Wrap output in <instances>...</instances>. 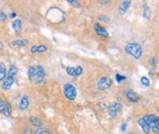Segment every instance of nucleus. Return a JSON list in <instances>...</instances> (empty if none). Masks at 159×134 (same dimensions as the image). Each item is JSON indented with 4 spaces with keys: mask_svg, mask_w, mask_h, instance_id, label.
I'll return each instance as SVG.
<instances>
[{
    "mask_svg": "<svg viewBox=\"0 0 159 134\" xmlns=\"http://www.w3.org/2000/svg\"><path fill=\"white\" fill-rule=\"evenodd\" d=\"M27 77L31 83H43L45 81V69L41 65H32L27 70Z\"/></svg>",
    "mask_w": 159,
    "mask_h": 134,
    "instance_id": "1",
    "label": "nucleus"
},
{
    "mask_svg": "<svg viewBox=\"0 0 159 134\" xmlns=\"http://www.w3.org/2000/svg\"><path fill=\"white\" fill-rule=\"evenodd\" d=\"M125 52L133 56L135 59H141L143 56V48L140 44L135 43V42H130L125 46Z\"/></svg>",
    "mask_w": 159,
    "mask_h": 134,
    "instance_id": "2",
    "label": "nucleus"
},
{
    "mask_svg": "<svg viewBox=\"0 0 159 134\" xmlns=\"http://www.w3.org/2000/svg\"><path fill=\"white\" fill-rule=\"evenodd\" d=\"M18 73V68L15 65H12L8 71V75H7L6 79L2 83V89L4 90H9L12 87L14 83H15V77Z\"/></svg>",
    "mask_w": 159,
    "mask_h": 134,
    "instance_id": "3",
    "label": "nucleus"
},
{
    "mask_svg": "<svg viewBox=\"0 0 159 134\" xmlns=\"http://www.w3.org/2000/svg\"><path fill=\"white\" fill-rule=\"evenodd\" d=\"M64 94L66 99L74 101L77 97V89L71 84H66L64 86Z\"/></svg>",
    "mask_w": 159,
    "mask_h": 134,
    "instance_id": "4",
    "label": "nucleus"
},
{
    "mask_svg": "<svg viewBox=\"0 0 159 134\" xmlns=\"http://www.w3.org/2000/svg\"><path fill=\"white\" fill-rule=\"evenodd\" d=\"M111 86H112V80L107 76L100 78L98 81V84H97V87H98L99 90H107L110 89Z\"/></svg>",
    "mask_w": 159,
    "mask_h": 134,
    "instance_id": "5",
    "label": "nucleus"
},
{
    "mask_svg": "<svg viewBox=\"0 0 159 134\" xmlns=\"http://www.w3.org/2000/svg\"><path fill=\"white\" fill-rule=\"evenodd\" d=\"M143 119L148 123V125L150 128V129L152 130L154 128L159 126V117L155 115H147L143 117Z\"/></svg>",
    "mask_w": 159,
    "mask_h": 134,
    "instance_id": "6",
    "label": "nucleus"
},
{
    "mask_svg": "<svg viewBox=\"0 0 159 134\" xmlns=\"http://www.w3.org/2000/svg\"><path fill=\"white\" fill-rule=\"evenodd\" d=\"M0 114L6 117H9L12 114V107L10 103L2 98H0Z\"/></svg>",
    "mask_w": 159,
    "mask_h": 134,
    "instance_id": "7",
    "label": "nucleus"
},
{
    "mask_svg": "<svg viewBox=\"0 0 159 134\" xmlns=\"http://www.w3.org/2000/svg\"><path fill=\"white\" fill-rule=\"evenodd\" d=\"M122 109V105L119 102H114L111 103L108 107V115L111 118H115L119 114V112Z\"/></svg>",
    "mask_w": 159,
    "mask_h": 134,
    "instance_id": "8",
    "label": "nucleus"
},
{
    "mask_svg": "<svg viewBox=\"0 0 159 134\" xmlns=\"http://www.w3.org/2000/svg\"><path fill=\"white\" fill-rule=\"evenodd\" d=\"M66 71L67 75H70L71 77H77L83 73V68L80 65H78V66H68L66 68Z\"/></svg>",
    "mask_w": 159,
    "mask_h": 134,
    "instance_id": "9",
    "label": "nucleus"
},
{
    "mask_svg": "<svg viewBox=\"0 0 159 134\" xmlns=\"http://www.w3.org/2000/svg\"><path fill=\"white\" fill-rule=\"evenodd\" d=\"M125 95H126V97H127V99L130 101V102H133V103H135V102H138L139 101V99H140V96H139V94H138L135 90H133V89H128L126 93H125Z\"/></svg>",
    "mask_w": 159,
    "mask_h": 134,
    "instance_id": "10",
    "label": "nucleus"
},
{
    "mask_svg": "<svg viewBox=\"0 0 159 134\" xmlns=\"http://www.w3.org/2000/svg\"><path fill=\"white\" fill-rule=\"evenodd\" d=\"M48 51V47L46 45H34L30 48V52L32 54H42Z\"/></svg>",
    "mask_w": 159,
    "mask_h": 134,
    "instance_id": "11",
    "label": "nucleus"
},
{
    "mask_svg": "<svg viewBox=\"0 0 159 134\" xmlns=\"http://www.w3.org/2000/svg\"><path fill=\"white\" fill-rule=\"evenodd\" d=\"M94 29H95L96 33L98 34L99 36H102V37H107L108 36V32L99 24H96L94 25Z\"/></svg>",
    "mask_w": 159,
    "mask_h": 134,
    "instance_id": "12",
    "label": "nucleus"
},
{
    "mask_svg": "<svg viewBox=\"0 0 159 134\" xmlns=\"http://www.w3.org/2000/svg\"><path fill=\"white\" fill-rule=\"evenodd\" d=\"M30 105V98L27 95H24L22 97V99H20V104H19V109L20 111H25L27 109V107H29Z\"/></svg>",
    "mask_w": 159,
    "mask_h": 134,
    "instance_id": "13",
    "label": "nucleus"
},
{
    "mask_svg": "<svg viewBox=\"0 0 159 134\" xmlns=\"http://www.w3.org/2000/svg\"><path fill=\"white\" fill-rule=\"evenodd\" d=\"M12 28L14 29V31L16 32V34H20L22 32V28H23V24L20 19H15L12 22Z\"/></svg>",
    "mask_w": 159,
    "mask_h": 134,
    "instance_id": "14",
    "label": "nucleus"
},
{
    "mask_svg": "<svg viewBox=\"0 0 159 134\" xmlns=\"http://www.w3.org/2000/svg\"><path fill=\"white\" fill-rule=\"evenodd\" d=\"M29 44V40L26 39H23V40H15V41H12L10 43V47L12 48H22L25 47Z\"/></svg>",
    "mask_w": 159,
    "mask_h": 134,
    "instance_id": "15",
    "label": "nucleus"
},
{
    "mask_svg": "<svg viewBox=\"0 0 159 134\" xmlns=\"http://www.w3.org/2000/svg\"><path fill=\"white\" fill-rule=\"evenodd\" d=\"M131 6V1H129V0H126V1H123L120 5H119V8H118V13L120 14V15H124L128 9L130 8Z\"/></svg>",
    "mask_w": 159,
    "mask_h": 134,
    "instance_id": "16",
    "label": "nucleus"
},
{
    "mask_svg": "<svg viewBox=\"0 0 159 134\" xmlns=\"http://www.w3.org/2000/svg\"><path fill=\"white\" fill-rule=\"evenodd\" d=\"M138 123H139V125L141 126V128L143 129V131L144 132V133H149L150 132V128L148 125V123H146L143 119V118H141V119H138Z\"/></svg>",
    "mask_w": 159,
    "mask_h": 134,
    "instance_id": "17",
    "label": "nucleus"
},
{
    "mask_svg": "<svg viewBox=\"0 0 159 134\" xmlns=\"http://www.w3.org/2000/svg\"><path fill=\"white\" fill-rule=\"evenodd\" d=\"M8 72H7V69L4 63H0V82H2L6 79Z\"/></svg>",
    "mask_w": 159,
    "mask_h": 134,
    "instance_id": "18",
    "label": "nucleus"
},
{
    "mask_svg": "<svg viewBox=\"0 0 159 134\" xmlns=\"http://www.w3.org/2000/svg\"><path fill=\"white\" fill-rule=\"evenodd\" d=\"M30 123L31 125L35 126V128H41V125H42V122H41V119L37 117H30Z\"/></svg>",
    "mask_w": 159,
    "mask_h": 134,
    "instance_id": "19",
    "label": "nucleus"
},
{
    "mask_svg": "<svg viewBox=\"0 0 159 134\" xmlns=\"http://www.w3.org/2000/svg\"><path fill=\"white\" fill-rule=\"evenodd\" d=\"M33 134H53V132L48 128H42V126H41V128H37L35 131H34Z\"/></svg>",
    "mask_w": 159,
    "mask_h": 134,
    "instance_id": "20",
    "label": "nucleus"
},
{
    "mask_svg": "<svg viewBox=\"0 0 159 134\" xmlns=\"http://www.w3.org/2000/svg\"><path fill=\"white\" fill-rule=\"evenodd\" d=\"M150 15H151V11H150V8L147 5L144 4L143 5V17L146 19H149L150 18Z\"/></svg>",
    "mask_w": 159,
    "mask_h": 134,
    "instance_id": "21",
    "label": "nucleus"
},
{
    "mask_svg": "<svg viewBox=\"0 0 159 134\" xmlns=\"http://www.w3.org/2000/svg\"><path fill=\"white\" fill-rule=\"evenodd\" d=\"M33 132L34 131H32L31 128H30L29 125H25L20 130V134H33Z\"/></svg>",
    "mask_w": 159,
    "mask_h": 134,
    "instance_id": "22",
    "label": "nucleus"
},
{
    "mask_svg": "<svg viewBox=\"0 0 159 134\" xmlns=\"http://www.w3.org/2000/svg\"><path fill=\"white\" fill-rule=\"evenodd\" d=\"M141 83H142V84L143 87H149L150 86V81H149V79L148 78V77H146V76H143V77H142L141 78Z\"/></svg>",
    "mask_w": 159,
    "mask_h": 134,
    "instance_id": "23",
    "label": "nucleus"
},
{
    "mask_svg": "<svg viewBox=\"0 0 159 134\" xmlns=\"http://www.w3.org/2000/svg\"><path fill=\"white\" fill-rule=\"evenodd\" d=\"M115 79H116L117 83H121V82H123L124 80H126V77H125V76H122V75H120V74H116V75H115Z\"/></svg>",
    "mask_w": 159,
    "mask_h": 134,
    "instance_id": "24",
    "label": "nucleus"
},
{
    "mask_svg": "<svg viewBox=\"0 0 159 134\" xmlns=\"http://www.w3.org/2000/svg\"><path fill=\"white\" fill-rule=\"evenodd\" d=\"M66 2L70 5L73 6V7H76V8H78V7L80 6V3L78 1H74V0H67Z\"/></svg>",
    "mask_w": 159,
    "mask_h": 134,
    "instance_id": "25",
    "label": "nucleus"
},
{
    "mask_svg": "<svg viewBox=\"0 0 159 134\" xmlns=\"http://www.w3.org/2000/svg\"><path fill=\"white\" fill-rule=\"evenodd\" d=\"M6 19H7L6 14L2 11H0V22H5Z\"/></svg>",
    "mask_w": 159,
    "mask_h": 134,
    "instance_id": "26",
    "label": "nucleus"
},
{
    "mask_svg": "<svg viewBox=\"0 0 159 134\" xmlns=\"http://www.w3.org/2000/svg\"><path fill=\"white\" fill-rule=\"evenodd\" d=\"M99 19L102 20V22H103V23H108L109 22V18L107 17V16H100Z\"/></svg>",
    "mask_w": 159,
    "mask_h": 134,
    "instance_id": "27",
    "label": "nucleus"
},
{
    "mask_svg": "<svg viewBox=\"0 0 159 134\" xmlns=\"http://www.w3.org/2000/svg\"><path fill=\"white\" fill-rule=\"evenodd\" d=\"M152 131H153L154 133H156V134H159V126H157V128H154L152 129Z\"/></svg>",
    "mask_w": 159,
    "mask_h": 134,
    "instance_id": "28",
    "label": "nucleus"
},
{
    "mask_svg": "<svg viewBox=\"0 0 159 134\" xmlns=\"http://www.w3.org/2000/svg\"><path fill=\"white\" fill-rule=\"evenodd\" d=\"M156 63H157V60L155 58H152L151 59V64H152V66H155L156 65Z\"/></svg>",
    "mask_w": 159,
    "mask_h": 134,
    "instance_id": "29",
    "label": "nucleus"
},
{
    "mask_svg": "<svg viewBox=\"0 0 159 134\" xmlns=\"http://www.w3.org/2000/svg\"><path fill=\"white\" fill-rule=\"evenodd\" d=\"M126 126H127V124H126V123H123V124L121 125V130H122V131L126 130Z\"/></svg>",
    "mask_w": 159,
    "mask_h": 134,
    "instance_id": "30",
    "label": "nucleus"
},
{
    "mask_svg": "<svg viewBox=\"0 0 159 134\" xmlns=\"http://www.w3.org/2000/svg\"><path fill=\"white\" fill-rule=\"evenodd\" d=\"M10 17H11V18H15V17H16V13H11Z\"/></svg>",
    "mask_w": 159,
    "mask_h": 134,
    "instance_id": "31",
    "label": "nucleus"
},
{
    "mask_svg": "<svg viewBox=\"0 0 159 134\" xmlns=\"http://www.w3.org/2000/svg\"><path fill=\"white\" fill-rule=\"evenodd\" d=\"M110 1H99V3L101 4H106V3H109Z\"/></svg>",
    "mask_w": 159,
    "mask_h": 134,
    "instance_id": "32",
    "label": "nucleus"
},
{
    "mask_svg": "<svg viewBox=\"0 0 159 134\" xmlns=\"http://www.w3.org/2000/svg\"><path fill=\"white\" fill-rule=\"evenodd\" d=\"M2 49H3V44L0 42V50H2Z\"/></svg>",
    "mask_w": 159,
    "mask_h": 134,
    "instance_id": "33",
    "label": "nucleus"
}]
</instances>
